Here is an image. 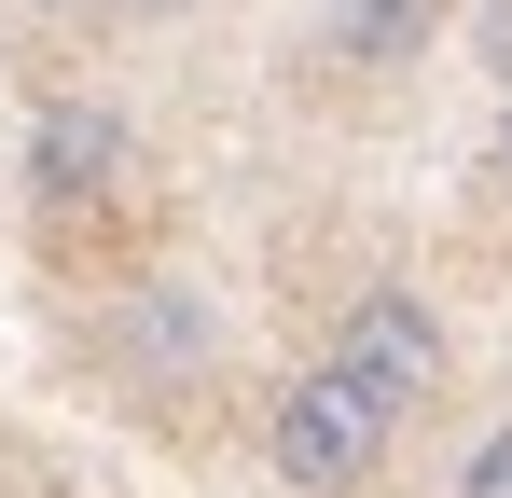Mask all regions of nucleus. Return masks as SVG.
Here are the masks:
<instances>
[{"mask_svg": "<svg viewBox=\"0 0 512 498\" xmlns=\"http://www.w3.org/2000/svg\"><path fill=\"white\" fill-rule=\"evenodd\" d=\"M457 498H512V429H485V443H471V471H457Z\"/></svg>", "mask_w": 512, "mask_h": 498, "instance_id": "5", "label": "nucleus"}, {"mask_svg": "<svg viewBox=\"0 0 512 498\" xmlns=\"http://www.w3.org/2000/svg\"><path fill=\"white\" fill-rule=\"evenodd\" d=\"M125 166H139V139H125L111 97H42V111H28V194H42V208L125 194Z\"/></svg>", "mask_w": 512, "mask_h": 498, "instance_id": "3", "label": "nucleus"}, {"mask_svg": "<svg viewBox=\"0 0 512 498\" xmlns=\"http://www.w3.org/2000/svg\"><path fill=\"white\" fill-rule=\"evenodd\" d=\"M333 374H346V388H374L388 415H416V402H443L457 346H443V319H429L416 291H360V305L333 319Z\"/></svg>", "mask_w": 512, "mask_h": 498, "instance_id": "2", "label": "nucleus"}, {"mask_svg": "<svg viewBox=\"0 0 512 498\" xmlns=\"http://www.w3.org/2000/svg\"><path fill=\"white\" fill-rule=\"evenodd\" d=\"M56 14H84V0H56Z\"/></svg>", "mask_w": 512, "mask_h": 498, "instance_id": "7", "label": "nucleus"}, {"mask_svg": "<svg viewBox=\"0 0 512 498\" xmlns=\"http://www.w3.org/2000/svg\"><path fill=\"white\" fill-rule=\"evenodd\" d=\"M499 180H512V111H499Z\"/></svg>", "mask_w": 512, "mask_h": 498, "instance_id": "6", "label": "nucleus"}, {"mask_svg": "<svg viewBox=\"0 0 512 498\" xmlns=\"http://www.w3.org/2000/svg\"><path fill=\"white\" fill-rule=\"evenodd\" d=\"M388 429H402V415L374 402V388H346L333 360H305V374L263 402V457H277V485H291V498H346V485H374Z\"/></svg>", "mask_w": 512, "mask_h": 498, "instance_id": "1", "label": "nucleus"}, {"mask_svg": "<svg viewBox=\"0 0 512 498\" xmlns=\"http://www.w3.org/2000/svg\"><path fill=\"white\" fill-rule=\"evenodd\" d=\"M333 70H416L429 42H443V0H333Z\"/></svg>", "mask_w": 512, "mask_h": 498, "instance_id": "4", "label": "nucleus"}]
</instances>
